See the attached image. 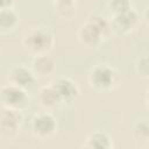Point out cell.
I'll list each match as a JSON object with an SVG mask.
<instances>
[{"instance_id":"52a82bcc","label":"cell","mask_w":149,"mask_h":149,"mask_svg":"<svg viewBox=\"0 0 149 149\" xmlns=\"http://www.w3.org/2000/svg\"><path fill=\"white\" fill-rule=\"evenodd\" d=\"M50 85L57 93L61 104H71L80 94L77 83L66 77H58L54 79L50 83Z\"/></svg>"},{"instance_id":"3957f363","label":"cell","mask_w":149,"mask_h":149,"mask_svg":"<svg viewBox=\"0 0 149 149\" xmlns=\"http://www.w3.org/2000/svg\"><path fill=\"white\" fill-rule=\"evenodd\" d=\"M88 84L95 91L107 92L119 86L120 76L113 66L108 64H97L88 72Z\"/></svg>"},{"instance_id":"2e32d148","label":"cell","mask_w":149,"mask_h":149,"mask_svg":"<svg viewBox=\"0 0 149 149\" xmlns=\"http://www.w3.org/2000/svg\"><path fill=\"white\" fill-rule=\"evenodd\" d=\"M107 8L112 15L126 12L132 8L130 0H107Z\"/></svg>"},{"instance_id":"ac0fdd59","label":"cell","mask_w":149,"mask_h":149,"mask_svg":"<svg viewBox=\"0 0 149 149\" xmlns=\"http://www.w3.org/2000/svg\"><path fill=\"white\" fill-rule=\"evenodd\" d=\"M13 3H14V0H0V10L13 7Z\"/></svg>"},{"instance_id":"5b68a950","label":"cell","mask_w":149,"mask_h":149,"mask_svg":"<svg viewBox=\"0 0 149 149\" xmlns=\"http://www.w3.org/2000/svg\"><path fill=\"white\" fill-rule=\"evenodd\" d=\"M22 116L19 111L7 109L0 114V136L5 140H12L14 139L21 127Z\"/></svg>"},{"instance_id":"ba28073f","label":"cell","mask_w":149,"mask_h":149,"mask_svg":"<svg viewBox=\"0 0 149 149\" xmlns=\"http://www.w3.org/2000/svg\"><path fill=\"white\" fill-rule=\"evenodd\" d=\"M57 130V121L50 113L35 115L31 120V133L41 140L52 136Z\"/></svg>"},{"instance_id":"6da1fadb","label":"cell","mask_w":149,"mask_h":149,"mask_svg":"<svg viewBox=\"0 0 149 149\" xmlns=\"http://www.w3.org/2000/svg\"><path fill=\"white\" fill-rule=\"evenodd\" d=\"M112 34L113 31L109 20L99 14H94L88 16L87 20L81 23L77 31V37L83 45L88 48H97Z\"/></svg>"},{"instance_id":"9c48e42d","label":"cell","mask_w":149,"mask_h":149,"mask_svg":"<svg viewBox=\"0 0 149 149\" xmlns=\"http://www.w3.org/2000/svg\"><path fill=\"white\" fill-rule=\"evenodd\" d=\"M7 79H8L9 84H13V85L19 86L24 90H28L35 84L36 76L34 74L31 69L21 64V65L13 66L9 70Z\"/></svg>"},{"instance_id":"277c9868","label":"cell","mask_w":149,"mask_h":149,"mask_svg":"<svg viewBox=\"0 0 149 149\" xmlns=\"http://www.w3.org/2000/svg\"><path fill=\"white\" fill-rule=\"evenodd\" d=\"M0 102L3 108L21 112L29 106V95L27 90L8 83L0 90Z\"/></svg>"},{"instance_id":"8992f818","label":"cell","mask_w":149,"mask_h":149,"mask_svg":"<svg viewBox=\"0 0 149 149\" xmlns=\"http://www.w3.org/2000/svg\"><path fill=\"white\" fill-rule=\"evenodd\" d=\"M139 14L134 8H130L126 12L112 15V19L109 20L111 28L113 33H116L119 35H125L130 31H133L137 23H139Z\"/></svg>"},{"instance_id":"5bb4252c","label":"cell","mask_w":149,"mask_h":149,"mask_svg":"<svg viewBox=\"0 0 149 149\" xmlns=\"http://www.w3.org/2000/svg\"><path fill=\"white\" fill-rule=\"evenodd\" d=\"M132 132L135 141L147 143L149 140V119L147 116L137 119L133 123Z\"/></svg>"},{"instance_id":"4fadbf2b","label":"cell","mask_w":149,"mask_h":149,"mask_svg":"<svg viewBox=\"0 0 149 149\" xmlns=\"http://www.w3.org/2000/svg\"><path fill=\"white\" fill-rule=\"evenodd\" d=\"M19 22L20 17L13 7L0 10V33L8 34L13 31L17 27Z\"/></svg>"},{"instance_id":"9a60e30c","label":"cell","mask_w":149,"mask_h":149,"mask_svg":"<svg viewBox=\"0 0 149 149\" xmlns=\"http://www.w3.org/2000/svg\"><path fill=\"white\" fill-rule=\"evenodd\" d=\"M76 0H54L57 14L63 19H71L76 12Z\"/></svg>"},{"instance_id":"8fae6325","label":"cell","mask_w":149,"mask_h":149,"mask_svg":"<svg viewBox=\"0 0 149 149\" xmlns=\"http://www.w3.org/2000/svg\"><path fill=\"white\" fill-rule=\"evenodd\" d=\"M81 147L88 149H111L113 147V141L106 132L95 130L86 136Z\"/></svg>"},{"instance_id":"7c38bea8","label":"cell","mask_w":149,"mask_h":149,"mask_svg":"<svg viewBox=\"0 0 149 149\" xmlns=\"http://www.w3.org/2000/svg\"><path fill=\"white\" fill-rule=\"evenodd\" d=\"M37 99H38V104L45 109H55L56 107L62 105L57 93L55 92V90L50 84L40 88Z\"/></svg>"},{"instance_id":"30bf717a","label":"cell","mask_w":149,"mask_h":149,"mask_svg":"<svg viewBox=\"0 0 149 149\" xmlns=\"http://www.w3.org/2000/svg\"><path fill=\"white\" fill-rule=\"evenodd\" d=\"M30 69L36 77H48L56 71V62L48 54L38 55L34 57Z\"/></svg>"},{"instance_id":"e0dca14e","label":"cell","mask_w":149,"mask_h":149,"mask_svg":"<svg viewBox=\"0 0 149 149\" xmlns=\"http://www.w3.org/2000/svg\"><path fill=\"white\" fill-rule=\"evenodd\" d=\"M135 71L141 78H143V79L148 78V76H149V63H148L147 55H143L140 58H137V61L135 62Z\"/></svg>"},{"instance_id":"7a4b0ae2","label":"cell","mask_w":149,"mask_h":149,"mask_svg":"<svg viewBox=\"0 0 149 149\" xmlns=\"http://www.w3.org/2000/svg\"><path fill=\"white\" fill-rule=\"evenodd\" d=\"M22 44L24 49L33 54L34 56L47 55L51 51L55 44V38L52 33L45 27H34L30 28L22 38Z\"/></svg>"}]
</instances>
